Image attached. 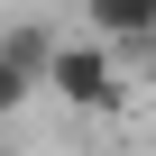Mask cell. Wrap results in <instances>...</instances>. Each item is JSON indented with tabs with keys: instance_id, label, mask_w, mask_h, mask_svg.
<instances>
[{
	"instance_id": "cell-1",
	"label": "cell",
	"mask_w": 156,
	"mask_h": 156,
	"mask_svg": "<svg viewBox=\"0 0 156 156\" xmlns=\"http://www.w3.org/2000/svg\"><path fill=\"white\" fill-rule=\"evenodd\" d=\"M46 92H55L64 110H119V64H110V46H101V37H55Z\"/></svg>"
},
{
	"instance_id": "cell-2",
	"label": "cell",
	"mask_w": 156,
	"mask_h": 156,
	"mask_svg": "<svg viewBox=\"0 0 156 156\" xmlns=\"http://www.w3.org/2000/svg\"><path fill=\"white\" fill-rule=\"evenodd\" d=\"M46 55H55V37H46L37 19H19L9 37H0V119H19V110L46 92Z\"/></svg>"
},
{
	"instance_id": "cell-3",
	"label": "cell",
	"mask_w": 156,
	"mask_h": 156,
	"mask_svg": "<svg viewBox=\"0 0 156 156\" xmlns=\"http://www.w3.org/2000/svg\"><path fill=\"white\" fill-rule=\"evenodd\" d=\"M83 19H92L101 46L110 37H156V0H83Z\"/></svg>"
},
{
	"instance_id": "cell-4",
	"label": "cell",
	"mask_w": 156,
	"mask_h": 156,
	"mask_svg": "<svg viewBox=\"0 0 156 156\" xmlns=\"http://www.w3.org/2000/svg\"><path fill=\"white\" fill-rule=\"evenodd\" d=\"M0 156H9V147H0Z\"/></svg>"
}]
</instances>
